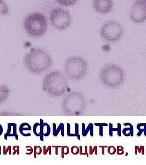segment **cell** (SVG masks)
<instances>
[{
  "instance_id": "6da1fadb",
  "label": "cell",
  "mask_w": 146,
  "mask_h": 165,
  "mask_svg": "<svg viewBox=\"0 0 146 165\" xmlns=\"http://www.w3.org/2000/svg\"><path fill=\"white\" fill-rule=\"evenodd\" d=\"M23 26L28 34L32 37L43 35L47 29L46 18L41 13L36 12L28 15L25 18Z\"/></svg>"
},
{
  "instance_id": "7a4b0ae2",
  "label": "cell",
  "mask_w": 146,
  "mask_h": 165,
  "mask_svg": "<svg viewBox=\"0 0 146 165\" xmlns=\"http://www.w3.org/2000/svg\"><path fill=\"white\" fill-rule=\"evenodd\" d=\"M123 33L124 29L122 25L115 20H110L105 23L100 29L101 37L110 42L119 40Z\"/></svg>"
},
{
  "instance_id": "3957f363",
  "label": "cell",
  "mask_w": 146,
  "mask_h": 165,
  "mask_svg": "<svg viewBox=\"0 0 146 165\" xmlns=\"http://www.w3.org/2000/svg\"><path fill=\"white\" fill-rule=\"evenodd\" d=\"M51 61L49 55L41 49H32L25 57V63L32 68L45 67L49 66Z\"/></svg>"
},
{
  "instance_id": "277c9868",
  "label": "cell",
  "mask_w": 146,
  "mask_h": 165,
  "mask_svg": "<svg viewBox=\"0 0 146 165\" xmlns=\"http://www.w3.org/2000/svg\"><path fill=\"white\" fill-rule=\"evenodd\" d=\"M50 21L52 26L58 30L68 28L71 23V17L68 11L61 8H56L50 13Z\"/></svg>"
},
{
  "instance_id": "5b68a950",
  "label": "cell",
  "mask_w": 146,
  "mask_h": 165,
  "mask_svg": "<svg viewBox=\"0 0 146 165\" xmlns=\"http://www.w3.org/2000/svg\"><path fill=\"white\" fill-rule=\"evenodd\" d=\"M130 18L136 24L146 21V0H136L130 11Z\"/></svg>"
},
{
  "instance_id": "8992f818",
  "label": "cell",
  "mask_w": 146,
  "mask_h": 165,
  "mask_svg": "<svg viewBox=\"0 0 146 165\" xmlns=\"http://www.w3.org/2000/svg\"><path fill=\"white\" fill-rule=\"evenodd\" d=\"M92 6L93 9L97 12L105 15L112 11L113 8V0H93Z\"/></svg>"
},
{
  "instance_id": "52a82bcc",
  "label": "cell",
  "mask_w": 146,
  "mask_h": 165,
  "mask_svg": "<svg viewBox=\"0 0 146 165\" xmlns=\"http://www.w3.org/2000/svg\"><path fill=\"white\" fill-rule=\"evenodd\" d=\"M17 125L15 123H8L7 131L5 134V139L7 140L8 137H15L18 140V135L17 134Z\"/></svg>"
},
{
  "instance_id": "ba28073f",
  "label": "cell",
  "mask_w": 146,
  "mask_h": 165,
  "mask_svg": "<svg viewBox=\"0 0 146 165\" xmlns=\"http://www.w3.org/2000/svg\"><path fill=\"white\" fill-rule=\"evenodd\" d=\"M53 130H52V134L54 136H58L59 133L61 132V136H64V130H65V126L63 123H60L57 128V126L55 123H53Z\"/></svg>"
},
{
  "instance_id": "9c48e42d",
  "label": "cell",
  "mask_w": 146,
  "mask_h": 165,
  "mask_svg": "<svg viewBox=\"0 0 146 165\" xmlns=\"http://www.w3.org/2000/svg\"><path fill=\"white\" fill-rule=\"evenodd\" d=\"M32 128H33L32 129L33 133L36 136L40 137L41 140L44 141V134L42 132V129L41 125L40 123H35Z\"/></svg>"
},
{
  "instance_id": "30bf717a",
  "label": "cell",
  "mask_w": 146,
  "mask_h": 165,
  "mask_svg": "<svg viewBox=\"0 0 146 165\" xmlns=\"http://www.w3.org/2000/svg\"><path fill=\"white\" fill-rule=\"evenodd\" d=\"M125 127L129 126V127H127L123 129L122 133L125 136H134V127L130 123H124Z\"/></svg>"
},
{
  "instance_id": "8fae6325",
  "label": "cell",
  "mask_w": 146,
  "mask_h": 165,
  "mask_svg": "<svg viewBox=\"0 0 146 165\" xmlns=\"http://www.w3.org/2000/svg\"><path fill=\"white\" fill-rule=\"evenodd\" d=\"M90 133L91 136H93V124L92 123H89L88 127L85 128V124L82 123V136H86L88 134Z\"/></svg>"
},
{
  "instance_id": "7c38bea8",
  "label": "cell",
  "mask_w": 146,
  "mask_h": 165,
  "mask_svg": "<svg viewBox=\"0 0 146 165\" xmlns=\"http://www.w3.org/2000/svg\"><path fill=\"white\" fill-rule=\"evenodd\" d=\"M40 124L41 125L42 132L44 134V136H49L51 132V127L47 123H44V120L42 119H40Z\"/></svg>"
},
{
  "instance_id": "4fadbf2b",
  "label": "cell",
  "mask_w": 146,
  "mask_h": 165,
  "mask_svg": "<svg viewBox=\"0 0 146 165\" xmlns=\"http://www.w3.org/2000/svg\"><path fill=\"white\" fill-rule=\"evenodd\" d=\"M56 1L61 6L69 7L75 5L78 0H56Z\"/></svg>"
},
{
  "instance_id": "5bb4252c",
  "label": "cell",
  "mask_w": 146,
  "mask_h": 165,
  "mask_svg": "<svg viewBox=\"0 0 146 165\" xmlns=\"http://www.w3.org/2000/svg\"><path fill=\"white\" fill-rule=\"evenodd\" d=\"M9 13V8L7 5L3 0H0V15L5 16Z\"/></svg>"
},
{
  "instance_id": "9a60e30c",
  "label": "cell",
  "mask_w": 146,
  "mask_h": 165,
  "mask_svg": "<svg viewBox=\"0 0 146 165\" xmlns=\"http://www.w3.org/2000/svg\"><path fill=\"white\" fill-rule=\"evenodd\" d=\"M19 129L20 133L23 136H25L24 132L31 131L32 128L29 124L28 123H23L20 125Z\"/></svg>"
},
{
  "instance_id": "2e32d148",
  "label": "cell",
  "mask_w": 146,
  "mask_h": 165,
  "mask_svg": "<svg viewBox=\"0 0 146 165\" xmlns=\"http://www.w3.org/2000/svg\"><path fill=\"white\" fill-rule=\"evenodd\" d=\"M137 129L139 132L137 134V136H141L144 133V136H146V123H139L137 125Z\"/></svg>"
},
{
  "instance_id": "e0dca14e",
  "label": "cell",
  "mask_w": 146,
  "mask_h": 165,
  "mask_svg": "<svg viewBox=\"0 0 146 165\" xmlns=\"http://www.w3.org/2000/svg\"><path fill=\"white\" fill-rule=\"evenodd\" d=\"M118 127L117 128H114L113 127V124L112 123H110V136H113V133L114 131H117L118 132V136H121V124L120 123H118Z\"/></svg>"
},
{
  "instance_id": "ac0fdd59",
  "label": "cell",
  "mask_w": 146,
  "mask_h": 165,
  "mask_svg": "<svg viewBox=\"0 0 146 165\" xmlns=\"http://www.w3.org/2000/svg\"><path fill=\"white\" fill-rule=\"evenodd\" d=\"M42 152V149L41 147L39 145H35L34 147V157L35 158H36L37 157V155H41Z\"/></svg>"
},
{
  "instance_id": "d6986e66",
  "label": "cell",
  "mask_w": 146,
  "mask_h": 165,
  "mask_svg": "<svg viewBox=\"0 0 146 165\" xmlns=\"http://www.w3.org/2000/svg\"><path fill=\"white\" fill-rule=\"evenodd\" d=\"M69 148L68 146H62L61 147V158H64V155H68L69 153Z\"/></svg>"
},
{
  "instance_id": "ffe728a7",
  "label": "cell",
  "mask_w": 146,
  "mask_h": 165,
  "mask_svg": "<svg viewBox=\"0 0 146 165\" xmlns=\"http://www.w3.org/2000/svg\"><path fill=\"white\" fill-rule=\"evenodd\" d=\"M95 126H98L100 127V136H103V127L108 126V124L107 123H95Z\"/></svg>"
},
{
  "instance_id": "44dd1931",
  "label": "cell",
  "mask_w": 146,
  "mask_h": 165,
  "mask_svg": "<svg viewBox=\"0 0 146 165\" xmlns=\"http://www.w3.org/2000/svg\"><path fill=\"white\" fill-rule=\"evenodd\" d=\"M108 153L110 155H114L117 153V149H115L114 146H110L108 147Z\"/></svg>"
},
{
  "instance_id": "7402d4cb",
  "label": "cell",
  "mask_w": 146,
  "mask_h": 165,
  "mask_svg": "<svg viewBox=\"0 0 146 165\" xmlns=\"http://www.w3.org/2000/svg\"><path fill=\"white\" fill-rule=\"evenodd\" d=\"M52 146H48L47 148H46L45 146H44V155H47L48 153L49 155H51L52 153Z\"/></svg>"
},
{
  "instance_id": "603a6c76",
  "label": "cell",
  "mask_w": 146,
  "mask_h": 165,
  "mask_svg": "<svg viewBox=\"0 0 146 165\" xmlns=\"http://www.w3.org/2000/svg\"><path fill=\"white\" fill-rule=\"evenodd\" d=\"M71 153H72L73 155H78L79 154V148L77 146H73L71 148Z\"/></svg>"
},
{
  "instance_id": "cb8c5ba5",
  "label": "cell",
  "mask_w": 146,
  "mask_h": 165,
  "mask_svg": "<svg viewBox=\"0 0 146 165\" xmlns=\"http://www.w3.org/2000/svg\"><path fill=\"white\" fill-rule=\"evenodd\" d=\"M124 147L122 146L118 145L117 147V155H123L124 154Z\"/></svg>"
},
{
  "instance_id": "d4e9b609",
  "label": "cell",
  "mask_w": 146,
  "mask_h": 165,
  "mask_svg": "<svg viewBox=\"0 0 146 165\" xmlns=\"http://www.w3.org/2000/svg\"><path fill=\"white\" fill-rule=\"evenodd\" d=\"M89 148H90V150H89V154H90V155H92L94 152L95 153V155H97V146H95L93 147V148H92V146H89Z\"/></svg>"
},
{
  "instance_id": "484cf974",
  "label": "cell",
  "mask_w": 146,
  "mask_h": 165,
  "mask_svg": "<svg viewBox=\"0 0 146 165\" xmlns=\"http://www.w3.org/2000/svg\"><path fill=\"white\" fill-rule=\"evenodd\" d=\"M11 149H12V147L11 146H8L7 148H6V146H3V154L4 155H7L8 152L9 153V155H11Z\"/></svg>"
},
{
  "instance_id": "4316f807",
  "label": "cell",
  "mask_w": 146,
  "mask_h": 165,
  "mask_svg": "<svg viewBox=\"0 0 146 165\" xmlns=\"http://www.w3.org/2000/svg\"><path fill=\"white\" fill-rule=\"evenodd\" d=\"M19 146L15 145L13 146V155H15L16 154H17V155H19Z\"/></svg>"
},
{
  "instance_id": "83f0119b",
  "label": "cell",
  "mask_w": 146,
  "mask_h": 165,
  "mask_svg": "<svg viewBox=\"0 0 146 165\" xmlns=\"http://www.w3.org/2000/svg\"><path fill=\"white\" fill-rule=\"evenodd\" d=\"M75 133L77 135V138H78L79 140H80V135L79 134V126L78 123H75Z\"/></svg>"
},
{
  "instance_id": "f1b7e54d",
  "label": "cell",
  "mask_w": 146,
  "mask_h": 165,
  "mask_svg": "<svg viewBox=\"0 0 146 165\" xmlns=\"http://www.w3.org/2000/svg\"><path fill=\"white\" fill-rule=\"evenodd\" d=\"M26 148L27 149V150L29 151V153H26L27 155H31L34 152V149L30 146H26Z\"/></svg>"
},
{
  "instance_id": "f546056e",
  "label": "cell",
  "mask_w": 146,
  "mask_h": 165,
  "mask_svg": "<svg viewBox=\"0 0 146 165\" xmlns=\"http://www.w3.org/2000/svg\"><path fill=\"white\" fill-rule=\"evenodd\" d=\"M52 148H54L56 149V150H55V154H56V155H57L58 154V148H61L62 146L53 145L52 146Z\"/></svg>"
},
{
  "instance_id": "4dcf8cb0",
  "label": "cell",
  "mask_w": 146,
  "mask_h": 165,
  "mask_svg": "<svg viewBox=\"0 0 146 165\" xmlns=\"http://www.w3.org/2000/svg\"><path fill=\"white\" fill-rule=\"evenodd\" d=\"M71 126L69 123H67V136H69L71 134Z\"/></svg>"
},
{
  "instance_id": "1f68e13d",
  "label": "cell",
  "mask_w": 146,
  "mask_h": 165,
  "mask_svg": "<svg viewBox=\"0 0 146 165\" xmlns=\"http://www.w3.org/2000/svg\"><path fill=\"white\" fill-rule=\"evenodd\" d=\"M107 145H100L99 146V148H102V155H105V148H108Z\"/></svg>"
},
{
  "instance_id": "d6a6232c",
  "label": "cell",
  "mask_w": 146,
  "mask_h": 165,
  "mask_svg": "<svg viewBox=\"0 0 146 165\" xmlns=\"http://www.w3.org/2000/svg\"><path fill=\"white\" fill-rule=\"evenodd\" d=\"M3 132V129L2 126H1V124H0V136H2Z\"/></svg>"
},
{
  "instance_id": "836d02e7",
  "label": "cell",
  "mask_w": 146,
  "mask_h": 165,
  "mask_svg": "<svg viewBox=\"0 0 146 165\" xmlns=\"http://www.w3.org/2000/svg\"><path fill=\"white\" fill-rule=\"evenodd\" d=\"M82 148H83L82 146H80V147H79V154H80V155H85L84 153H83L82 152Z\"/></svg>"
},
{
  "instance_id": "e575fe53",
  "label": "cell",
  "mask_w": 146,
  "mask_h": 165,
  "mask_svg": "<svg viewBox=\"0 0 146 165\" xmlns=\"http://www.w3.org/2000/svg\"><path fill=\"white\" fill-rule=\"evenodd\" d=\"M85 154L88 157V156H89V155H88V146L86 145L85 146Z\"/></svg>"
},
{
  "instance_id": "d590c367",
  "label": "cell",
  "mask_w": 146,
  "mask_h": 165,
  "mask_svg": "<svg viewBox=\"0 0 146 165\" xmlns=\"http://www.w3.org/2000/svg\"><path fill=\"white\" fill-rule=\"evenodd\" d=\"M135 155H137V152H138V149L139 148V146L136 145L135 146Z\"/></svg>"
},
{
  "instance_id": "8d00e7d4",
  "label": "cell",
  "mask_w": 146,
  "mask_h": 165,
  "mask_svg": "<svg viewBox=\"0 0 146 165\" xmlns=\"http://www.w3.org/2000/svg\"><path fill=\"white\" fill-rule=\"evenodd\" d=\"M140 148L141 149L142 155H144V146H140Z\"/></svg>"
},
{
  "instance_id": "74e56055",
  "label": "cell",
  "mask_w": 146,
  "mask_h": 165,
  "mask_svg": "<svg viewBox=\"0 0 146 165\" xmlns=\"http://www.w3.org/2000/svg\"><path fill=\"white\" fill-rule=\"evenodd\" d=\"M0 155H1V146L0 145Z\"/></svg>"
},
{
  "instance_id": "f35d334b",
  "label": "cell",
  "mask_w": 146,
  "mask_h": 165,
  "mask_svg": "<svg viewBox=\"0 0 146 165\" xmlns=\"http://www.w3.org/2000/svg\"><path fill=\"white\" fill-rule=\"evenodd\" d=\"M126 155V156H127L128 155V153H126V155Z\"/></svg>"
}]
</instances>
